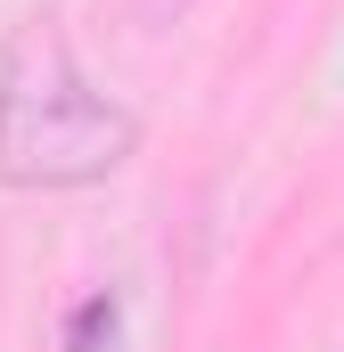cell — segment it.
Listing matches in <instances>:
<instances>
[{"mask_svg": "<svg viewBox=\"0 0 344 352\" xmlns=\"http://www.w3.org/2000/svg\"><path fill=\"white\" fill-rule=\"evenodd\" d=\"M140 148L131 107L74 74L58 41H25L0 74V180L8 188H83Z\"/></svg>", "mask_w": 344, "mask_h": 352, "instance_id": "1", "label": "cell"}, {"mask_svg": "<svg viewBox=\"0 0 344 352\" xmlns=\"http://www.w3.org/2000/svg\"><path fill=\"white\" fill-rule=\"evenodd\" d=\"M107 336H115V295H90L74 311V328H66V352H98Z\"/></svg>", "mask_w": 344, "mask_h": 352, "instance_id": "2", "label": "cell"}]
</instances>
